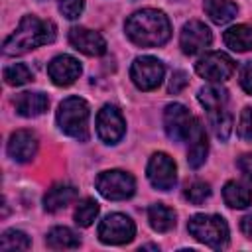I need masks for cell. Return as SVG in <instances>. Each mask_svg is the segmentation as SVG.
Here are the masks:
<instances>
[{
  "label": "cell",
  "instance_id": "obj_1",
  "mask_svg": "<svg viewBox=\"0 0 252 252\" xmlns=\"http://www.w3.org/2000/svg\"><path fill=\"white\" fill-rule=\"evenodd\" d=\"M126 35L142 47H158L163 45L171 35V24L167 16L154 8H144L134 12L124 24Z\"/></svg>",
  "mask_w": 252,
  "mask_h": 252
},
{
  "label": "cell",
  "instance_id": "obj_2",
  "mask_svg": "<svg viewBox=\"0 0 252 252\" xmlns=\"http://www.w3.org/2000/svg\"><path fill=\"white\" fill-rule=\"evenodd\" d=\"M55 39V24L37 16H24L18 30L4 41V55H22Z\"/></svg>",
  "mask_w": 252,
  "mask_h": 252
},
{
  "label": "cell",
  "instance_id": "obj_3",
  "mask_svg": "<svg viewBox=\"0 0 252 252\" xmlns=\"http://www.w3.org/2000/svg\"><path fill=\"white\" fill-rule=\"evenodd\" d=\"M89 104L81 96H67L57 110V124L61 132L81 142L89 140Z\"/></svg>",
  "mask_w": 252,
  "mask_h": 252
},
{
  "label": "cell",
  "instance_id": "obj_4",
  "mask_svg": "<svg viewBox=\"0 0 252 252\" xmlns=\"http://www.w3.org/2000/svg\"><path fill=\"white\" fill-rule=\"evenodd\" d=\"M191 236L215 250H220L228 242V226L219 215H193L187 222Z\"/></svg>",
  "mask_w": 252,
  "mask_h": 252
},
{
  "label": "cell",
  "instance_id": "obj_5",
  "mask_svg": "<svg viewBox=\"0 0 252 252\" xmlns=\"http://www.w3.org/2000/svg\"><path fill=\"white\" fill-rule=\"evenodd\" d=\"M96 189L104 199L122 201V199H128L134 195L136 181L130 173H126L122 169H110V171H102L96 177Z\"/></svg>",
  "mask_w": 252,
  "mask_h": 252
},
{
  "label": "cell",
  "instance_id": "obj_6",
  "mask_svg": "<svg viewBox=\"0 0 252 252\" xmlns=\"http://www.w3.org/2000/svg\"><path fill=\"white\" fill-rule=\"evenodd\" d=\"M136 224L130 217L122 213H112L104 217L98 224V238L104 244H126L134 238Z\"/></svg>",
  "mask_w": 252,
  "mask_h": 252
},
{
  "label": "cell",
  "instance_id": "obj_7",
  "mask_svg": "<svg viewBox=\"0 0 252 252\" xmlns=\"http://www.w3.org/2000/svg\"><path fill=\"white\" fill-rule=\"evenodd\" d=\"M195 71L199 77H203L211 83H220V81H226L232 77L234 61L222 51H211L195 63Z\"/></svg>",
  "mask_w": 252,
  "mask_h": 252
},
{
  "label": "cell",
  "instance_id": "obj_8",
  "mask_svg": "<svg viewBox=\"0 0 252 252\" xmlns=\"http://www.w3.org/2000/svg\"><path fill=\"white\" fill-rule=\"evenodd\" d=\"M163 63L156 57L144 55L134 59L132 67H130V77L134 81V85L142 91H154L159 87L161 79H163Z\"/></svg>",
  "mask_w": 252,
  "mask_h": 252
},
{
  "label": "cell",
  "instance_id": "obj_9",
  "mask_svg": "<svg viewBox=\"0 0 252 252\" xmlns=\"http://www.w3.org/2000/svg\"><path fill=\"white\" fill-rule=\"evenodd\" d=\"M126 132V122L122 112L112 106V104H104L98 114H96V134L104 144H116L122 140Z\"/></svg>",
  "mask_w": 252,
  "mask_h": 252
},
{
  "label": "cell",
  "instance_id": "obj_10",
  "mask_svg": "<svg viewBox=\"0 0 252 252\" xmlns=\"http://www.w3.org/2000/svg\"><path fill=\"white\" fill-rule=\"evenodd\" d=\"M148 179L150 183L159 189V191H169L175 181H177V167H175V161L163 154V152H158L150 158L148 161Z\"/></svg>",
  "mask_w": 252,
  "mask_h": 252
},
{
  "label": "cell",
  "instance_id": "obj_11",
  "mask_svg": "<svg viewBox=\"0 0 252 252\" xmlns=\"http://www.w3.org/2000/svg\"><path fill=\"white\" fill-rule=\"evenodd\" d=\"M193 120L195 116H191V112L179 104V102H171L165 106V112H163V128H165V134L173 140V142H185L189 132H191V126H193Z\"/></svg>",
  "mask_w": 252,
  "mask_h": 252
},
{
  "label": "cell",
  "instance_id": "obj_12",
  "mask_svg": "<svg viewBox=\"0 0 252 252\" xmlns=\"http://www.w3.org/2000/svg\"><path fill=\"white\" fill-rule=\"evenodd\" d=\"M213 41V33L211 30L199 22V20H191L183 26L181 30V37H179V45L183 49V53L187 55H195L199 51H203L205 47H209Z\"/></svg>",
  "mask_w": 252,
  "mask_h": 252
},
{
  "label": "cell",
  "instance_id": "obj_13",
  "mask_svg": "<svg viewBox=\"0 0 252 252\" xmlns=\"http://www.w3.org/2000/svg\"><path fill=\"white\" fill-rule=\"evenodd\" d=\"M47 75L57 87H69L79 79L81 63L71 55H57L49 61Z\"/></svg>",
  "mask_w": 252,
  "mask_h": 252
},
{
  "label": "cell",
  "instance_id": "obj_14",
  "mask_svg": "<svg viewBox=\"0 0 252 252\" xmlns=\"http://www.w3.org/2000/svg\"><path fill=\"white\" fill-rule=\"evenodd\" d=\"M69 43L85 55H102L106 51L104 37L98 32H93V30H87V28H71Z\"/></svg>",
  "mask_w": 252,
  "mask_h": 252
},
{
  "label": "cell",
  "instance_id": "obj_15",
  "mask_svg": "<svg viewBox=\"0 0 252 252\" xmlns=\"http://www.w3.org/2000/svg\"><path fill=\"white\" fill-rule=\"evenodd\" d=\"M35 154H37V138H35L33 132H30V130H16L10 136L8 156L14 161H20V163L32 161Z\"/></svg>",
  "mask_w": 252,
  "mask_h": 252
},
{
  "label": "cell",
  "instance_id": "obj_16",
  "mask_svg": "<svg viewBox=\"0 0 252 252\" xmlns=\"http://www.w3.org/2000/svg\"><path fill=\"white\" fill-rule=\"evenodd\" d=\"M185 142H187V146H189V150H187V163H189L193 169L201 167V165L205 163V159H207L209 142H207V134H205V128H203V124H201L199 118L193 120L191 132H189V136H187Z\"/></svg>",
  "mask_w": 252,
  "mask_h": 252
},
{
  "label": "cell",
  "instance_id": "obj_17",
  "mask_svg": "<svg viewBox=\"0 0 252 252\" xmlns=\"http://www.w3.org/2000/svg\"><path fill=\"white\" fill-rule=\"evenodd\" d=\"M14 106H16V112L26 116V118H33V116H39L47 110L49 106V100L43 93H32V91H26V93H20L16 98H14Z\"/></svg>",
  "mask_w": 252,
  "mask_h": 252
},
{
  "label": "cell",
  "instance_id": "obj_18",
  "mask_svg": "<svg viewBox=\"0 0 252 252\" xmlns=\"http://www.w3.org/2000/svg\"><path fill=\"white\" fill-rule=\"evenodd\" d=\"M77 195H79V191L73 185H69V183H55V185H51L47 189V193L43 197V207H45V211L55 213L59 209H65L69 203H73L77 199Z\"/></svg>",
  "mask_w": 252,
  "mask_h": 252
},
{
  "label": "cell",
  "instance_id": "obj_19",
  "mask_svg": "<svg viewBox=\"0 0 252 252\" xmlns=\"http://www.w3.org/2000/svg\"><path fill=\"white\" fill-rule=\"evenodd\" d=\"M222 199L230 209H244L252 203V189L240 181H228L222 189Z\"/></svg>",
  "mask_w": 252,
  "mask_h": 252
},
{
  "label": "cell",
  "instance_id": "obj_20",
  "mask_svg": "<svg viewBox=\"0 0 252 252\" xmlns=\"http://www.w3.org/2000/svg\"><path fill=\"white\" fill-rule=\"evenodd\" d=\"M224 43L232 49V51H250L252 49V26L246 24H238L232 26L224 32Z\"/></svg>",
  "mask_w": 252,
  "mask_h": 252
},
{
  "label": "cell",
  "instance_id": "obj_21",
  "mask_svg": "<svg viewBox=\"0 0 252 252\" xmlns=\"http://www.w3.org/2000/svg\"><path fill=\"white\" fill-rule=\"evenodd\" d=\"M197 98H199V102L203 104V108H205L207 112H213V110H220V108L226 106V102H228V93H226V89H222L220 85H207V87H203V89L199 91Z\"/></svg>",
  "mask_w": 252,
  "mask_h": 252
},
{
  "label": "cell",
  "instance_id": "obj_22",
  "mask_svg": "<svg viewBox=\"0 0 252 252\" xmlns=\"http://www.w3.org/2000/svg\"><path fill=\"white\" fill-rule=\"evenodd\" d=\"M148 220H150V226L158 232H167L175 226V211L161 205V203H156L148 209Z\"/></svg>",
  "mask_w": 252,
  "mask_h": 252
},
{
  "label": "cell",
  "instance_id": "obj_23",
  "mask_svg": "<svg viewBox=\"0 0 252 252\" xmlns=\"http://www.w3.org/2000/svg\"><path fill=\"white\" fill-rule=\"evenodd\" d=\"M45 242H47V246L53 248V250L79 248V244H81L79 236H77L71 228H67V226H55V228H51V230L47 232V236H45Z\"/></svg>",
  "mask_w": 252,
  "mask_h": 252
},
{
  "label": "cell",
  "instance_id": "obj_24",
  "mask_svg": "<svg viewBox=\"0 0 252 252\" xmlns=\"http://www.w3.org/2000/svg\"><path fill=\"white\" fill-rule=\"evenodd\" d=\"M205 12L215 24L220 26V24L230 22L236 16L238 6L232 0H205Z\"/></svg>",
  "mask_w": 252,
  "mask_h": 252
},
{
  "label": "cell",
  "instance_id": "obj_25",
  "mask_svg": "<svg viewBox=\"0 0 252 252\" xmlns=\"http://www.w3.org/2000/svg\"><path fill=\"white\" fill-rule=\"evenodd\" d=\"M209 114V122H211V128L215 132V136L219 140H226L232 132V116L228 110L220 108V110H213V112H207Z\"/></svg>",
  "mask_w": 252,
  "mask_h": 252
},
{
  "label": "cell",
  "instance_id": "obj_26",
  "mask_svg": "<svg viewBox=\"0 0 252 252\" xmlns=\"http://www.w3.org/2000/svg\"><path fill=\"white\" fill-rule=\"evenodd\" d=\"M98 203L94 199H83L77 203V209H75V222L79 226H91L94 222V219L98 217Z\"/></svg>",
  "mask_w": 252,
  "mask_h": 252
},
{
  "label": "cell",
  "instance_id": "obj_27",
  "mask_svg": "<svg viewBox=\"0 0 252 252\" xmlns=\"http://www.w3.org/2000/svg\"><path fill=\"white\" fill-rule=\"evenodd\" d=\"M32 79H33V73L24 63H12V65H8L4 69V81H6V85L20 87V85H26Z\"/></svg>",
  "mask_w": 252,
  "mask_h": 252
},
{
  "label": "cell",
  "instance_id": "obj_28",
  "mask_svg": "<svg viewBox=\"0 0 252 252\" xmlns=\"http://www.w3.org/2000/svg\"><path fill=\"white\" fill-rule=\"evenodd\" d=\"M32 246L30 238L26 236V232L22 230H6L2 236H0V250H28Z\"/></svg>",
  "mask_w": 252,
  "mask_h": 252
},
{
  "label": "cell",
  "instance_id": "obj_29",
  "mask_svg": "<svg viewBox=\"0 0 252 252\" xmlns=\"http://www.w3.org/2000/svg\"><path fill=\"white\" fill-rule=\"evenodd\" d=\"M209 197H211V185L205 183V181L195 179V181H191V183L185 187V199H187L189 203H193V205H201V203H205Z\"/></svg>",
  "mask_w": 252,
  "mask_h": 252
},
{
  "label": "cell",
  "instance_id": "obj_30",
  "mask_svg": "<svg viewBox=\"0 0 252 252\" xmlns=\"http://www.w3.org/2000/svg\"><path fill=\"white\" fill-rule=\"evenodd\" d=\"M85 8V0H59V12L67 18V20H75L81 16Z\"/></svg>",
  "mask_w": 252,
  "mask_h": 252
},
{
  "label": "cell",
  "instance_id": "obj_31",
  "mask_svg": "<svg viewBox=\"0 0 252 252\" xmlns=\"http://www.w3.org/2000/svg\"><path fill=\"white\" fill-rule=\"evenodd\" d=\"M238 134L244 140H252V106L244 108L238 120Z\"/></svg>",
  "mask_w": 252,
  "mask_h": 252
},
{
  "label": "cell",
  "instance_id": "obj_32",
  "mask_svg": "<svg viewBox=\"0 0 252 252\" xmlns=\"http://www.w3.org/2000/svg\"><path fill=\"white\" fill-rule=\"evenodd\" d=\"M187 85V73L185 71H173L171 73V79H169V93H179L183 91Z\"/></svg>",
  "mask_w": 252,
  "mask_h": 252
},
{
  "label": "cell",
  "instance_id": "obj_33",
  "mask_svg": "<svg viewBox=\"0 0 252 252\" xmlns=\"http://www.w3.org/2000/svg\"><path fill=\"white\" fill-rule=\"evenodd\" d=\"M240 87L248 94H252V61L244 63L242 69H240Z\"/></svg>",
  "mask_w": 252,
  "mask_h": 252
},
{
  "label": "cell",
  "instance_id": "obj_34",
  "mask_svg": "<svg viewBox=\"0 0 252 252\" xmlns=\"http://www.w3.org/2000/svg\"><path fill=\"white\" fill-rule=\"evenodd\" d=\"M238 169H240L248 179H252V154H246V156L238 158Z\"/></svg>",
  "mask_w": 252,
  "mask_h": 252
},
{
  "label": "cell",
  "instance_id": "obj_35",
  "mask_svg": "<svg viewBox=\"0 0 252 252\" xmlns=\"http://www.w3.org/2000/svg\"><path fill=\"white\" fill-rule=\"evenodd\" d=\"M240 230H242L246 236H250V238H252V213H250V215H246V217L240 220Z\"/></svg>",
  "mask_w": 252,
  "mask_h": 252
}]
</instances>
